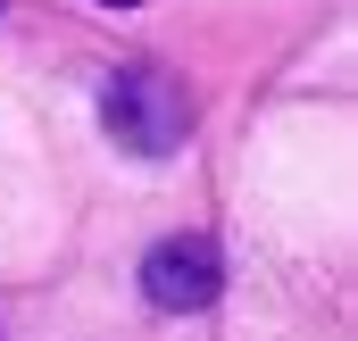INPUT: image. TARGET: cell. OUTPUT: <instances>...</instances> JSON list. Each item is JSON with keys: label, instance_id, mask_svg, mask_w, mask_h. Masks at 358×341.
Returning a JSON list of instances; mask_svg holds the SVG:
<instances>
[{"label": "cell", "instance_id": "6da1fadb", "mask_svg": "<svg viewBox=\"0 0 358 341\" xmlns=\"http://www.w3.org/2000/svg\"><path fill=\"white\" fill-rule=\"evenodd\" d=\"M100 125H108L117 150L167 159L183 133H192V100H183V84L159 75V67H117V75L100 84Z\"/></svg>", "mask_w": 358, "mask_h": 341}, {"label": "cell", "instance_id": "7a4b0ae2", "mask_svg": "<svg viewBox=\"0 0 358 341\" xmlns=\"http://www.w3.org/2000/svg\"><path fill=\"white\" fill-rule=\"evenodd\" d=\"M225 291V266L208 242H159V250L142 258V300L159 308V317H192V308H208Z\"/></svg>", "mask_w": 358, "mask_h": 341}, {"label": "cell", "instance_id": "3957f363", "mask_svg": "<svg viewBox=\"0 0 358 341\" xmlns=\"http://www.w3.org/2000/svg\"><path fill=\"white\" fill-rule=\"evenodd\" d=\"M100 8H142V0H100Z\"/></svg>", "mask_w": 358, "mask_h": 341}]
</instances>
